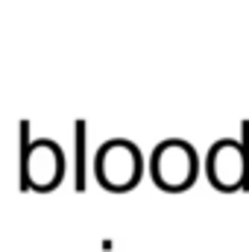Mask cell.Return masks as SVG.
Instances as JSON below:
<instances>
[{
	"label": "cell",
	"instance_id": "6da1fadb",
	"mask_svg": "<svg viewBox=\"0 0 249 252\" xmlns=\"http://www.w3.org/2000/svg\"><path fill=\"white\" fill-rule=\"evenodd\" d=\"M205 173L220 190H249V121L241 138H217L205 156Z\"/></svg>",
	"mask_w": 249,
	"mask_h": 252
},
{
	"label": "cell",
	"instance_id": "7a4b0ae2",
	"mask_svg": "<svg viewBox=\"0 0 249 252\" xmlns=\"http://www.w3.org/2000/svg\"><path fill=\"white\" fill-rule=\"evenodd\" d=\"M144 173V156L135 141L109 138L94 153V176L109 190H129Z\"/></svg>",
	"mask_w": 249,
	"mask_h": 252
},
{
	"label": "cell",
	"instance_id": "3957f363",
	"mask_svg": "<svg viewBox=\"0 0 249 252\" xmlns=\"http://www.w3.org/2000/svg\"><path fill=\"white\" fill-rule=\"evenodd\" d=\"M150 173L156 185H161L164 190H185L187 185H193L199 173V156L193 144L185 138L158 141L150 158Z\"/></svg>",
	"mask_w": 249,
	"mask_h": 252
},
{
	"label": "cell",
	"instance_id": "277c9868",
	"mask_svg": "<svg viewBox=\"0 0 249 252\" xmlns=\"http://www.w3.org/2000/svg\"><path fill=\"white\" fill-rule=\"evenodd\" d=\"M64 179V153L53 138L30 141V156L18 173V188L50 190Z\"/></svg>",
	"mask_w": 249,
	"mask_h": 252
},
{
	"label": "cell",
	"instance_id": "5b68a950",
	"mask_svg": "<svg viewBox=\"0 0 249 252\" xmlns=\"http://www.w3.org/2000/svg\"><path fill=\"white\" fill-rule=\"evenodd\" d=\"M85 135H88V126L85 121H76L73 124V141H76V147H73V185L76 190H85L88 185V173H85Z\"/></svg>",
	"mask_w": 249,
	"mask_h": 252
}]
</instances>
